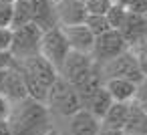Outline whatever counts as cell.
Here are the masks:
<instances>
[{"instance_id": "6da1fadb", "label": "cell", "mask_w": 147, "mask_h": 135, "mask_svg": "<svg viewBox=\"0 0 147 135\" xmlns=\"http://www.w3.org/2000/svg\"><path fill=\"white\" fill-rule=\"evenodd\" d=\"M6 119L10 125V135H45L53 129V115L47 103L32 97L10 103Z\"/></svg>"}, {"instance_id": "7a4b0ae2", "label": "cell", "mask_w": 147, "mask_h": 135, "mask_svg": "<svg viewBox=\"0 0 147 135\" xmlns=\"http://www.w3.org/2000/svg\"><path fill=\"white\" fill-rule=\"evenodd\" d=\"M12 65L22 75L24 85H26V91H28V97L38 99V101H45L51 85L59 77V71L45 57H40V55H32L28 59L14 61Z\"/></svg>"}, {"instance_id": "3957f363", "label": "cell", "mask_w": 147, "mask_h": 135, "mask_svg": "<svg viewBox=\"0 0 147 135\" xmlns=\"http://www.w3.org/2000/svg\"><path fill=\"white\" fill-rule=\"evenodd\" d=\"M45 103H47L51 115H59V117H65V119H69L73 113L83 109L81 101H79V95H77V89L61 77H57V81L51 85Z\"/></svg>"}, {"instance_id": "277c9868", "label": "cell", "mask_w": 147, "mask_h": 135, "mask_svg": "<svg viewBox=\"0 0 147 135\" xmlns=\"http://www.w3.org/2000/svg\"><path fill=\"white\" fill-rule=\"evenodd\" d=\"M40 38H42V30L36 24L28 22V24L16 26L12 28V41H10L8 53L12 55L14 61H22L32 55H38Z\"/></svg>"}, {"instance_id": "5b68a950", "label": "cell", "mask_w": 147, "mask_h": 135, "mask_svg": "<svg viewBox=\"0 0 147 135\" xmlns=\"http://www.w3.org/2000/svg\"><path fill=\"white\" fill-rule=\"evenodd\" d=\"M99 73H101V79H127V81H133V83H139L143 79V73L139 69V63L135 59V53L131 49H127L125 53L117 55L115 59L99 65Z\"/></svg>"}, {"instance_id": "8992f818", "label": "cell", "mask_w": 147, "mask_h": 135, "mask_svg": "<svg viewBox=\"0 0 147 135\" xmlns=\"http://www.w3.org/2000/svg\"><path fill=\"white\" fill-rule=\"evenodd\" d=\"M95 69H97V63L93 61L91 53H77V51H71V53L67 55V59L63 61L61 69H59V77L65 79L67 83H71L73 87H77V85H81L85 79H89Z\"/></svg>"}, {"instance_id": "52a82bcc", "label": "cell", "mask_w": 147, "mask_h": 135, "mask_svg": "<svg viewBox=\"0 0 147 135\" xmlns=\"http://www.w3.org/2000/svg\"><path fill=\"white\" fill-rule=\"evenodd\" d=\"M69 53H71V47H69V41H67V36H65V32H63L61 26L42 32L38 55L45 57L57 71L61 69V65H63V61L67 59Z\"/></svg>"}, {"instance_id": "ba28073f", "label": "cell", "mask_w": 147, "mask_h": 135, "mask_svg": "<svg viewBox=\"0 0 147 135\" xmlns=\"http://www.w3.org/2000/svg\"><path fill=\"white\" fill-rule=\"evenodd\" d=\"M129 49V45L125 43V38L121 36L119 30L115 28H109L107 32L95 36V43H93V51H91V57L97 65H103L111 59H115L117 55L125 53Z\"/></svg>"}, {"instance_id": "9c48e42d", "label": "cell", "mask_w": 147, "mask_h": 135, "mask_svg": "<svg viewBox=\"0 0 147 135\" xmlns=\"http://www.w3.org/2000/svg\"><path fill=\"white\" fill-rule=\"evenodd\" d=\"M119 32L125 38V43L129 45V49L145 43L147 41V14L127 10V16H125V20L121 24Z\"/></svg>"}, {"instance_id": "30bf717a", "label": "cell", "mask_w": 147, "mask_h": 135, "mask_svg": "<svg viewBox=\"0 0 147 135\" xmlns=\"http://www.w3.org/2000/svg\"><path fill=\"white\" fill-rule=\"evenodd\" d=\"M55 8H57L59 26L83 24L87 14H89L87 8H85V2H81V0H57Z\"/></svg>"}, {"instance_id": "8fae6325", "label": "cell", "mask_w": 147, "mask_h": 135, "mask_svg": "<svg viewBox=\"0 0 147 135\" xmlns=\"http://www.w3.org/2000/svg\"><path fill=\"white\" fill-rule=\"evenodd\" d=\"M30 22L36 24L42 32L59 26L53 0H30Z\"/></svg>"}, {"instance_id": "7c38bea8", "label": "cell", "mask_w": 147, "mask_h": 135, "mask_svg": "<svg viewBox=\"0 0 147 135\" xmlns=\"http://www.w3.org/2000/svg\"><path fill=\"white\" fill-rule=\"evenodd\" d=\"M101 129V119H97L91 111L79 109L69 117L67 131L69 135H97Z\"/></svg>"}, {"instance_id": "4fadbf2b", "label": "cell", "mask_w": 147, "mask_h": 135, "mask_svg": "<svg viewBox=\"0 0 147 135\" xmlns=\"http://www.w3.org/2000/svg\"><path fill=\"white\" fill-rule=\"evenodd\" d=\"M67 41H69V47L71 51H77V53H91L93 51V43H95V34L83 24H73V26H61Z\"/></svg>"}, {"instance_id": "5bb4252c", "label": "cell", "mask_w": 147, "mask_h": 135, "mask_svg": "<svg viewBox=\"0 0 147 135\" xmlns=\"http://www.w3.org/2000/svg\"><path fill=\"white\" fill-rule=\"evenodd\" d=\"M2 95H4L10 103H16V101L28 97V91H26L24 79H22V75L18 73V69H16L14 65L6 69V79H4Z\"/></svg>"}, {"instance_id": "9a60e30c", "label": "cell", "mask_w": 147, "mask_h": 135, "mask_svg": "<svg viewBox=\"0 0 147 135\" xmlns=\"http://www.w3.org/2000/svg\"><path fill=\"white\" fill-rule=\"evenodd\" d=\"M103 87L109 91V95H111L113 101L129 103V101H133L137 83L127 81V79H105V81H103Z\"/></svg>"}, {"instance_id": "2e32d148", "label": "cell", "mask_w": 147, "mask_h": 135, "mask_svg": "<svg viewBox=\"0 0 147 135\" xmlns=\"http://www.w3.org/2000/svg\"><path fill=\"white\" fill-rule=\"evenodd\" d=\"M123 133H129V135H147V111H143L133 101L129 103V113H127V121H125Z\"/></svg>"}, {"instance_id": "e0dca14e", "label": "cell", "mask_w": 147, "mask_h": 135, "mask_svg": "<svg viewBox=\"0 0 147 135\" xmlns=\"http://www.w3.org/2000/svg\"><path fill=\"white\" fill-rule=\"evenodd\" d=\"M129 103H131V101H129ZM129 103L113 101V105H111V107L107 109V113L103 115L101 125H103V127H111V129L123 131L125 121H127V113H129Z\"/></svg>"}, {"instance_id": "ac0fdd59", "label": "cell", "mask_w": 147, "mask_h": 135, "mask_svg": "<svg viewBox=\"0 0 147 135\" xmlns=\"http://www.w3.org/2000/svg\"><path fill=\"white\" fill-rule=\"evenodd\" d=\"M113 105V99H111V95H109V91L105 89V87H101L93 97H91V101L83 107V109H87V111H91L97 119H103V115L107 113V109Z\"/></svg>"}, {"instance_id": "d6986e66", "label": "cell", "mask_w": 147, "mask_h": 135, "mask_svg": "<svg viewBox=\"0 0 147 135\" xmlns=\"http://www.w3.org/2000/svg\"><path fill=\"white\" fill-rule=\"evenodd\" d=\"M28 22H30V0H14L10 28H16V26H22Z\"/></svg>"}, {"instance_id": "ffe728a7", "label": "cell", "mask_w": 147, "mask_h": 135, "mask_svg": "<svg viewBox=\"0 0 147 135\" xmlns=\"http://www.w3.org/2000/svg\"><path fill=\"white\" fill-rule=\"evenodd\" d=\"M125 16H127V8H125L123 4H119V2H113V4H111V8L105 12V18H107L109 26H111V28H115V30H119V28H121V24H123Z\"/></svg>"}, {"instance_id": "44dd1931", "label": "cell", "mask_w": 147, "mask_h": 135, "mask_svg": "<svg viewBox=\"0 0 147 135\" xmlns=\"http://www.w3.org/2000/svg\"><path fill=\"white\" fill-rule=\"evenodd\" d=\"M85 26H87L95 36H99V34H103V32H107V30L111 28L109 22H107V18H105V14H87Z\"/></svg>"}, {"instance_id": "7402d4cb", "label": "cell", "mask_w": 147, "mask_h": 135, "mask_svg": "<svg viewBox=\"0 0 147 135\" xmlns=\"http://www.w3.org/2000/svg\"><path fill=\"white\" fill-rule=\"evenodd\" d=\"M133 103L139 105L143 111H147V77H143L137 83V89H135V95H133Z\"/></svg>"}, {"instance_id": "603a6c76", "label": "cell", "mask_w": 147, "mask_h": 135, "mask_svg": "<svg viewBox=\"0 0 147 135\" xmlns=\"http://www.w3.org/2000/svg\"><path fill=\"white\" fill-rule=\"evenodd\" d=\"M113 4V0H87L85 8L89 14H105Z\"/></svg>"}, {"instance_id": "cb8c5ba5", "label": "cell", "mask_w": 147, "mask_h": 135, "mask_svg": "<svg viewBox=\"0 0 147 135\" xmlns=\"http://www.w3.org/2000/svg\"><path fill=\"white\" fill-rule=\"evenodd\" d=\"M14 0H0V26H10Z\"/></svg>"}, {"instance_id": "d4e9b609", "label": "cell", "mask_w": 147, "mask_h": 135, "mask_svg": "<svg viewBox=\"0 0 147 135\" xmlns=\"http://www.w3.org/2000/svg\"><path fill=\"white\" fill-rule=\"evenodd\" d=\"M12 41V28L10 26H0V51H8Z\"/></svg>"}, {"instance_id": "484cf974", "label": "cell", "mask_w": 147, "mask_h": 135, "mask_svg": "<svg viewBox=\"0 0 147 135\" xmlns=\"http://www.w3.org/2000/svg\"><path fill=\"white\" fill-rule=\"evenodd\" d=\"M12 63H14V59L8 51H0V69H8V67H12Z\"/></svg>"}, {"instance_id": "4316f807", "label": "cell", "mask_w": 147, "mask_h": 135, "mask_svg": "<svg viewBox=\"0 0 147 135\" xmlns=\"http://www.w3.org/2000/svg\"><path fill=\"white\" fill-rule=\"evenodd\" d=\"M8 111H10V101L4 95H0V119H6Z\"/></svg>"}, {"instance_id": "83f0119b", "label": "cell", "mask_w": 147, "mask_h": 135, "mask_svg": "<svg viewBox=\"0 0 147 135\" xmlns=\"http://www.w3.org/2000/svg\"><path fill=\"white\" fill-rule=\"evenodd\" d=\"M97 135H123V131H119V129H111V127H103V125H101V129H99Z\"/></svg>"}, {"instance_id": "f1b7e54d", "label": "cell", "mask_w": 147, "mask_h": 135, "mask_svg": "<svg viewBox=\"0 0 147 135\" xmlns=\"http://www.w3.org/2000/svg\"><path fill=\"white\" fill-rule=\"evenodd\" d=\"M0 135H10V125H8V119H0Z\"/></svg>"}, {"instance_id": "f546056e", "label": "cell", "mask_w": 147, "mask_h": 135, "mask_svg": "<svg viewBox=\"0 0 147 135\" xmlns=\"http://www.w3.org/2000/svg\"><path fill=\"white\" fill-rule=\"evenodd\" d=\"M4 79H6V69H0V95H2V87H4Z\"/></svg>"}, {"instance_id": "4dcf8cb0", "label": "cell", "mask_w": 147, "mask_h": 135, "mask_svg": "<svg viewBox=\"0 0 147 135\" xmlns=\"http://www.w3.org/2000/svg\"><path fill=\"white\" fill-rule=\"evenodd\" d=\"M45 135H61V133H59V129H55V127H53V129H51V131H47Z\"/></svg>"}, {"instance_id": "1f68e13d", "label": "cell", "mask_w": 147, "mask_h": 135, "mask_svg": "<svg viewBox=\"0 0 147 135\" xmlns=\"http://www.w3.org/2000/svg\"><path fill=\"white\" fill-rule=\"evenodd\" d=\"M81 2H87V0H81Z\"/></svg>"}, {"instance_id": "d6a6232c", "label": "cell", "mask_w": 147, "mask_h": 135, "mask_svg": "<svg viewBox=\"0 0 147 135\" xmlns=\"http://www.w3.org/2000/svg\"><path fill=\"white\" fill-rule=\"evenodd\" d=\"M123 135H129V133H123Z\"/></svg>"}, {"instance_id": "836d02e7", "label": "cell", "mask_w": 147, "mask_h": 135, "mask_svg": "<svg viewBox=\"0 0 147 135\" xmlns=\"http://www.w3.org/2000/svg\"><path fill=\"white\" fill-rule=\"evenodd\" d=\"M53 2H57V0H53Z\"/></svg>"}]
</instances>
